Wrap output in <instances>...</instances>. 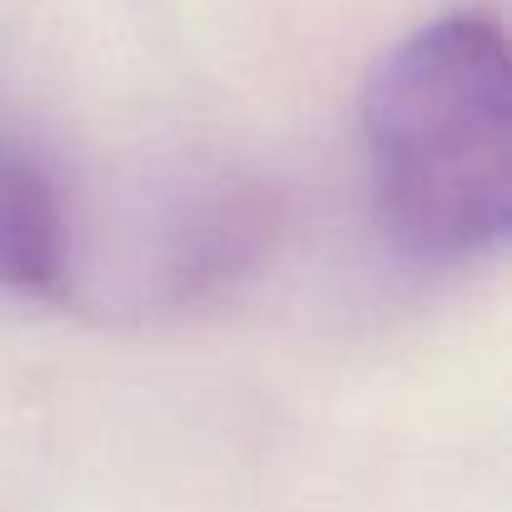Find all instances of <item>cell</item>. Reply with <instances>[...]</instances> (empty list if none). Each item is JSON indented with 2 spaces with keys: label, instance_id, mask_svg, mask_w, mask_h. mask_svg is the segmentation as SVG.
<instances>
[{
  "label": "cell",
  "instance_id": "cell-1",
  "mask_svg": "<svg viewBox=\"0 0 512 512\" xmlns=\"http://www.w3.org/2000/svg\"><path fill=\"white\" fill-rule=\"evenodd\" d=\"M387 236L417 262H477L512 231V66L502 26L452 11L397 41L362 96Z\"/></svg>",
  "mask_w": 512,
  "mask_h": 512
},
{
  "label": "cell",
  "instance_id": "cell-2",
  "mask_svg": "<svg viewBox=\"0 0 512 512\" xmlns=\"http://www.w3.org/2000/svg\"><path fill=\"white\" fill-rule=\"evenodd\" d=\"M277 196L262 181L216 176L186 196L156 251V297L166 307H201L226 297L267 262L277 241Z\"/></svg>",
  "mask_w": 512,
  "mask_h": 512
},
{
  "label": "cell",
  "instance_id": "cell-3",
  "mask_svg": "<svg viewBox=\"0 0 512 512\" xmlns=\"http://www.w3.org/2000/svg\"><path fill=\"white\" fill-rule=\"evenodd\" d=\"M0 292L26 302H76V251L61 181L0 131Z\"/></svg>",
  "mask_w": 512,
  "mask_h": 512
}]
</instances>
